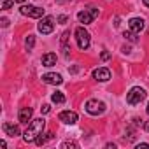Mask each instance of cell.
<instances>
[{"label": "cell", "mask_w": 149, "mask_h": 149, "mask_svg": "<svg viewBox=\"0 0 149 149\" xmlns=\"http://www.w3.org/2000/svg\"><path fill=\"white\" fill-rule=\"evenodd\" d=\"M44 126H46V119L44 118H37V119H32L26 132L23 133V140L25 142H35V139L44 132Z\"/></svg>", "instance_id": "cell-1"}, {"label": "cell", "mask_w": 149, "mask_h": 149, "mask_svg": "<svg viewBox=\"0 0 149 149\" xmlns=\"http://www.w3.org/2000/svg\"><path fill=\"white\" fill-rule=\"evenodd\" d=\"M144 98H146V90L140 88V86H133V88L126 93V102H128L130 105H137V104H140Z\"/></svg>", "instance_id": "cell-2"}, {"label": "cell", "mask_w": 149, "mask_h": 149, "mask_svg": "<svg viewBox=\"0 0 149 149\" xmlns=\"http://www.w3.org/2000/svg\"><path fill=\"white\" fill-rule=\"evenodd\" d=\"M84 109H86V112L91 114V116H100V114L105 111V104L100 102V100H97V98H91V100L86 102Z\"/></svg>", "instance_id": "cell-3"}, {"label": "cell", "mask_w": 149, "mask_h": 149, "mask_svg": "<svg viewBox=\"0 0 149 149\" xmlns=\"http://www.w3.org/2000/svg\"><path fill=\"white\" fill-rule=\"evenodd\" d=\"M97 16H98V9H97V7H88V9L77 13V19H79V23H84V25L93 23V19H95Z\"/></svg>", "instance_id": "cell-4"}, {"label": "cell", "mask_w": 149, "mask_h": 149, "mask_svg": "<svg viewBox=\"0 0 149 149\" xmlns=\"http://www.w3.org/2000/svg\"><path fill=\"white\" fill-rule=\"evenodd\" d=\"M37 28H39V32H40L42 35H49V33L54 30V18H53V16H44V18L39 21Z\"/></svg>", "instance_id": "cell-5"}, {"label": "cell", "mask_w": 149, "mask_h": 149, "mask_svg": "<svg viewBox=\"0 0 149 149\" xmlns=\"http://www.w3.org/2000/svg\"><path fill=\"white\" fill-rule=\"evenodd\" d=\"M76 40H77V46H79V49H88L90 47V33H88V30H84L83 26H79L77 30H76Z\"/></svg>", "instance_id": "cell-6"}, {"label": "cell", "mask_w": 149, "mask_h": 149, "mask_svg": "<svg viewBox=\"0 0 149 149\" xmlns=\"http://www.w3.org/2000/svg\"><path fill=\"white\" fill-rule=\"evenodd\" d=\"M19 13L28 18H44V9L37 7V6H21Z\"/></svg>", "instance_id": "cell-7"}, {"label": "cell", "mask_w": 149, "mask_h": 149, "mask_svg": "<svg viewBox=\"0 0 149 149\" xmlns=\"http://www.w3.org/2000/svg\"><path fill=\"white\" fill-rule=\"evenodd\" d=\"M58 119H60L61 123H65V125H76L77 119H79V116L74 112V111H63V112H60Z\"/></svg>", "instance_id": "cell-8"}, {"label": "cell", "mask_w": 149, "mask_h": 149, "mask_svg": "<svg viewBox=\"0 0 149 149\" xmlns=\"http://www.w3.org/2000/svg\"><path fill=\"white\" fill-rule=\"evenodd\" d=\"M42 83H46V84H53V86H58V84L63 83V77L60 76V74H53V72H49V74H44V76H42Z\"/></svg>", "instance_id": "cell-9"}, {"label": "cell", "mask_w": 149, "mask_h": 149, "mask_svg": "<svg viewBox=\"0 0 149 149\" xmlns=\"http://www.w3.org/2000/svg\"><path fill=\"white\" fill-rule=\"evenodd\" d=\"M93 77H95L97 81H100V83H105V81L111 79V70L105 68V67H100V68L93 70Z\"/></svg>", "instance_id": "cell-10"}, {"label": "cell", "mask_w": 149, "mask_h": 149, "mask_svg": "<svg viewBox=\"0 0 149 149\" xmlns=\"http://www.w3.org/2000/svg\"><path fill=\"white\" fill-rule=\"evenodd\" d=\"M128 26H130V30H133V32H142L144 30V26H146V23H144V19L142 18H132L130 21H128Z\"/></svg>", "instance_id": "cell-11"}, {"label": "cell", "mask_w": 149, "mask_h": 149, "mask_svg": "<svg viewBox=\"0 0 149 149\" xmlns=\"http://www.w3.org/2000/svg\"><path fill=\"white\" fill-rule=\"evenodd\" d=\"M32 114H33V111H32L30 107H21L19 112H18L19 123H28V121H32Z\"/></svg>", "instance_id": "cell-12"}, {"label": "cell", "mask_w": 149, "mask_h": 149, "mask_svg": "<svg viewBox=\"0 0 149 149\" xmlns=\"http://www.w3.org/2000/svg\"><path fill=\"white\" fill-rule=\"evenodd\" d=\"M56 60H58V56L54 53H46L40 61H42L44 67H53V65H56Z\"/></svg>", "instance_id": "cell-13"}, {"label": "cell", "mask_w": 149, "mask_h": 149, "mask_svg": "<svg viewBox=\"0 0 149 149\" xmlns=\"http://www.w3.org/2000/svg\"><path fill=\"white\" fill-rule=\"evenodd\" d=\"M4 132H6V135H9V137H16V135H19V126H16V125H11V123H4Z\"/></svg>", "instance_id": "cell-14"}, {"label": "cell", "mask_w": 149, "mask_h": 149, "mask_svg": "<svg viewBox=\"0 0 149 149\" xmlns=\"http://www.w3.org/2000/svg\"><path fill=\"white\" fill-rule=\"evenodd\" d=\"M49 139H53V133H40V135L35 139V144H37V146H42V144H46V140H49Z\"/></svg>", "instance_id": "cell-15"}, {"label": "cell", "mask_w": 149, "mask_h": 149, "mask_svg": "<svg viewBox=\"0 0 149 149\" xmlns=\"http://www.w3.org/2000/svg\"><path fill=\"white\" fill-rule=\"evenodd\" d=\"M123 37L126 39V40H130V42H139V37H137V32H133V30H128V32H125L123 33Z\"/></svg>", "instance_id": "cell-16"}, {"label": "cell", "mask_w": 149, "mask_h": 149, "mask_svg": "<svg viewBox=\"0 0 149 149\" xmlns=\"http://www.w3.org/2000/svg\"><path fill=\"white\" fill-rule=\"evenodd\" d=\"M51 100H53L54 104H65V95H63L61 91H54V93L51 95Z\"/></svg>", "instance_id": "cell-17"}, {"label": "cell", "mask_w": 149, "mask_h": 149, "mask_svg": "<svg viewBox=\"0 0 149 149\" xmlns=\"http://www.w3.org/2000/svg\"><path fill=\"white\" fill-rule=\"evenodd\" d=\"M25 46H26V49H28V51H32V49H33V46H35V37H33V35H28V37L25 39Z\"/></svg>", "instance_id": "cell-18"}, {"label": "cell", "mask_w": 149, "mask_h": 149, "mask_svg": "<svg viewBox=\"0 0 149 149\" xmlns=\"http://www.w3.org/2000/svg\"><path fill=\"white\" fill-rule=\"evenodd\" d=\"M14 6V2H11V0H0V9L2 11H7Z\"/></svg>", "instance_id": "cell-19"}, {"label": "cell", "mask_w": 149, "mask_h": 149, "mask_svg": "<svg viewBox=\"0 0 149 149\" xmlns=\"http://www.w3.org/2000/svg\"><path fill=\"white\" fill-rule=\"evenodd\" d=\"M77 147H79L77 142H72V140H67L61 144V149H77Z\"/></svg>", "instance_id": "cell-20"}, {"label": "cell", "mask_w": 149, "mask_h": 149, "mask_svg": "<svg viewBox=\"0 0 149 149\" xmlns=\"http://www.w3.org/2000/svg\"><path fill=\"white\" fill-rule=\"evenodd\" d=\"M49 111H51V107H49V105H47V104H44V105H42V107H40V112H42V114H47V112H49Z\"/></svg>", "instance_id": "cell-21"}, {"label": "cell", "mask_w": 149, "mask_h": 149, "mask_svg": "<svg viewBox=\"0 0 149 149\" xmlns=\"http://www.w3.org/2000/svg\"><path fill=\"white\" fill-rule=\"evenodd\" d=\"M0 25H2L4 28H6V26H9V19H7V18H2V19H0Z\"/></svg>", "instance_id": "cell-22"}, {"label": "cell", "mask_w": 149, "mask_h": 149, "mask_svg": "<svg viewBox=\"0 0 149 149\" xmlns=\"http://www.w3.org/2000/svg\"><path fill=\"white\" fill-rule=\"evenodd\" d=\"M67 19H68V18H67V16H63V14H61V16H58V23H61V25H63V23H67Z\"/></svg>", "instance_id": "cell-23"}, {"label": "cell", "mask_w": 149, "mask_h": 149, "mask_svg": "<svg viewBox=\"0 0 149 149\" xmlns=\"http://www.w3.org/2000/svg\"><path fill=\"white\" fill-rule=\"evenodd\" d=\"M100 56H102V60H109V58H111V53H107V51H104V53H102Z\"/></svg>", "instance_id": "cell-24"}, {"label": "cell", "mask_w": 149, "mask_h": 149, "mask_svg": "<svg viewBox=\"0 0 149 149\" xmlns=\"http://www.w3.org/2000/svg\"><path fill=\"white\" fill-rule=\"evenodd\" d=\"M137 147H139V149H140V147H144V149H149V144H146V142H142V144H139Z\"/></svg>", "instance_id": "cell-25"}, {"label": "cell", "mask_w": 149, "mask_h": 149, "mask_svg": "<svg viewBox=\"0 0 149 149\" xmlns=\"http://www.w3.org/2000/svg\"><path fill=\"white\" fill-rule=\"evenodd\" d=\"M0 147H7V142L6 140H0Z\"/></svg>", "instance_id": "cell-26"}, {"label": "cell", "mask_w": 149, "mask_h": 149, "mask_svg": "<svg viewBox=\"0 0 149 149\" xmlns=\"http://www.w3.org/2000/svg\"><path fill=\"white\" fill-rule=\"evenodd\" d=\"M144 128H146V132H149V121H146V125H144Z\"/></svg>", "instance_id": "cell-27"}, {"label": "cell", "mask_w": 149, "mask_h": 149, "mask_svg": "<svg viewBox=\"0 0 149 149\" xmlns=\"http://www.w3.org/2000/svg\"><path fill=\"white\" fill-rule=\"evenodd\" d=\"M142 2H144V6H146V7H149V0H142Z\"/></svg>", "instance_id": "cell-28"}, {"label": "cell", "mask_w": 149, "mask_h": 149, "mask_svg": "<svg viewBox=\"0 0 149 149\" xmlns=\"http://www.w3.org/2000/svg\"><path fill=\"white\" fill-rule=\"evenodd\" d=\"M14 2H18V4H23V2H26V0H14Z\"/></svg>", "instance_id": "cell-29"}, {"label": "cell", "mask_w": 149, "mask_h": 149, "mask_svg": "<svg viewBox=\"0 0 149 149\" xmlns=\"http://www.w3.org/2000/svg\"><path fill=\"white\" fill-rule=\"evenodd\" d=\"M147 114H149V104H147Z\"/></svg>", "instance_id": "cell-30"}]
</instances>
